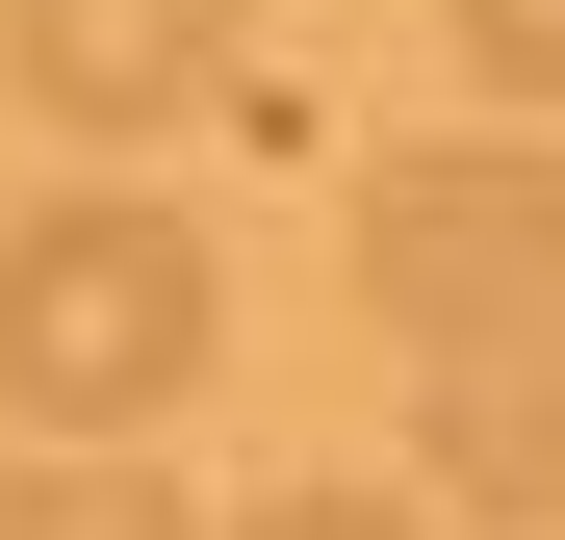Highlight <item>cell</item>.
I'll return each instance as SVG.
<instances>
[{"label": "cell", "mask_w": 565, "mask_h": 540, "mask_svg": "<svg viewBox=\"0 0 565 540\" xmlns=\"http://www.w3.org/2000/svg\"><path fill=\"white\" fill-rule=\"evenodd\" d=\"M206 335H232V284H206V232L154 180H52L0 232V412L26 437H154L206 387Z\"/></svg>", "instance_id": "6da1fadb"}, {"label": "cell", "mask_w": 565, "mask_h": 540, "mask_svg": "<svg viewBox=\"0 0 565 540\" xmlns=\"http://www.w3.org/2000/svg\"><path fill=\"white\" fill-rule=\"evenodd\" d=\"M360 309H386L412 360L437 335H540L565 309V155L540 129H462V155H360Z\"/></svg>", "instance_id": "7a4b0ae2"}, {"label": "cell", "mask_w": 565, "mask_h": 540, "mask_svg": "<svg viewBox=\"0 0 565 540\" xmlns=\"http://www.w3.org/2000/svg\"><path fill=\"white\" fill-rule=\"evenodd\" d=\"M412 464H437L462 515L565 540V309H540V335H437V360H412Z\"/></svg>", "instance_id": "3957f363"}, {"label": "cell", "mask_w": 565, "mask_h": 540, "mask_svg": "<svg viewBox=\"0 0 565 540\" xmlns=\"http://www.w3.org/2000/svg\"><path fill=\"white\" fill-rule=\"evenodd\" d=\"M0 77L52 129H180L232 77V0H0Z\"/></svg>", "instance_id": "277c9868"}, {"label": "cell", "mask_w": 565, "mask_h": 540, "mask_svg": "<svg viewBox=\"0 0 565 540\" xmlns=\"http://www.w3.org/2000/svg\"><path fill=\"white\" fill-rule=\"evenodd\" d=\"M0 540H180V464H129V437H52V464H0Z\"/></svg>", "instance_id": "5b68a950"}, {"label": "cell", "mask_w": 565, "mask_h": 540, "mask_svg": "<svg viewBox=\"0 0 565 540\" xmlns=\"http://www.w3.org/2000/svg\"><path fill=\"white\" fill-rule=\"evenodd\" d=\"M462 77H489V104L540 129V104H565V0H462Z\"/></svg>", "instance_id": "8992f818"}, {"label": "cell", "mask_w": 565, "mask_h": 540, "mask_svg": "<svg viewBox=\"0 0 565 540\" xmlns=\"http://www.w3.org/2000/svg\"><path fill=\"white\" fill-rule=\"evenodd\" d=\"M232 540H437V515H412V489H334V464H309V489H257Z\"/></svg>", "instance_id": "52a82bcc"}]
</instances>
